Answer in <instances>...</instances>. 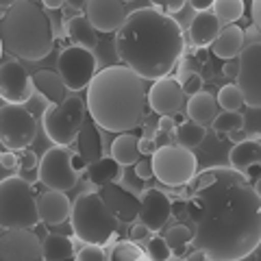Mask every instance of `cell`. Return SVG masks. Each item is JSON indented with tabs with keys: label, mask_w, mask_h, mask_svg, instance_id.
Masks as SVG:
<instances>
[{
	"label": "cell",
	"mask_w": 261,
	"mask_h": 261,
	"mask_svg": "<svg viewBox=\"0 0 261 261\" xmlns=\"http://www.w3.org/2000/svg\"><path fill=\"white\" fill-rule=\"evenodd\" d=\"M194 224L192 244L209 261H244L261 244V196L246 174L214 166L190 183V196L174 202V216Z\"/></svg>",
	"instance_id": "6da1fadb"
},
{
	"label": "cell",
	"mask_w": 261,
	"mask_h": 261,
	"mask_svg": "<svg viewBox=\"0 0 261 261\" xmlns=\"http://www.w3.org/2000/svg\"><path fill=\"white\" fill-rule=\"evenodd\" d=\"M116 53L122 63L144 81L168 79L185 57L183 29L172 15L154 7H142L128 13L116 33Z\"/></svg>",
	"instance_id": "7a4b0ae2"
},
{
	"label": "cell",
	"mask_w": 261,
	"mask_h": 261,
	"mask_svg": "<svg viewBox=\"0 0 261 261\" xmlns=\"http://www.w3.org/2000/svg\"><path fill=\"white\" fill-rule=\"evenodd\" d=\"M144 79L124 63L107 65L87 87V113L100 128L111 133H133L144 124L146 116Z\"/></svg>",
	"instance_id": "3957f363"
},
{
	"label": "cell",
	"mask_w": 261,
	"mask_h": 261,
	"mask_svg": "<svg viewBox=\"0 0 261 261\" xmlns=\"http://www.w3.org/2000/svg\"><path fill=\"white\" fill-rule=\"evenodd\" d=\"M55 37L50 15L33 0H15L3 13L0 44L3 53H9L15 59H46L55 48Z\"/></svg>",
	"instance_id": "277c9868"
},
{
	"label": "cell",
	"mask_w": 261,
	"mask_h": 261,
	"mask_svg": "<svg viewBox=\"0 0 261 261\" xmlns=\"http://www.w3.org/2000/svg\"><path fill=\"white\" fill-rule=\"evenodd\" d=\"M72 231L85 246H109L120 235L122 222L102 200L100 192H83L72 202Z\"/></svg>",
	"instance_id": "5b68a950"
},
{
	"label": "cell",
	"mask_w": 261,
	"mask_h": 261,
	"mask_svg": "<svg viewBox=\"0 0 261 261\" xmlns=\"http://www.w3.org/2000/svg\"><path fill=\"white\" fill-rule=\"evenodd\" d=\"M39 218L37 196L24 176H5L0 183V226L5 228H35Z\"/></svg>",
	"instance_id": "8992f818"
},
{
	"label": "cell",
	"mask_w": 261,
	"mask_h": 261,
	"mask_svg": "<svg viewBox=\"0 0 261 261\" xmlns=\"http://www.w3.org/2000/svg\"><path fill=\"white\" fill-rule=\"evenodd\" d=\"M87 120V102L81 100V96H68L61 105H48L42 116L44 133L55 146L74 144L79 133Z\"/></svg>",
	"instance_id": "52a82bcc"
},
{
	"label": "cell",
	"mask_w": 261,
	"mask_h": 261,
	"mask_svg": "<svg viewBox=\"0 0 261 261\" xmlns=\"http://www.w3.org/2000/svg\"><path fill=\"white\" fill-rule=\"evenodd\" d=\"M154 178L168 187H185L198 174V161L192 150L176 144L161 146L150 157Z\"/></svg>",
	"instance_id": "ba28073f"
},
{
	"label": "cell",
	"mask_w": 261,
	"mask_h": 261,
	"mask_svg": "<svg viewBox=\"0 0 261 261\" xmlns=\"http://www.w3.org/2000/svg\"><path fill=\"white\" fill-rule=\"evenodd\" d=\"M35 135L37 122L27 107L9 102L0 107V142L5 150H27L35 142Z\"/></svg>",
	"instance_id": "9c48e42d"
},
{
	"label": "cell",
	"mask_w": 261,
	"mask_h": 261,
	"mask_svg": "<svg viewBox=\"0 0 261 261\" xmlns=\"http://www.w3.org/2000/svg\"><path fill=\"white\" fill-rule=\"evenodd\" d=\"M37 178L48 190L70 192L79 183V172L74 168V152L65 146H53L39 159Z\"/></svg>",
	"instance_id": "30bf717a"
},
{
	"label": "cell",
	"mask_w": 261,
	"mask_h": 261,
	"mask_svg": "<svg viewBox=\"0 0 261 261\" xmlns=\"http://www.w3.org/2000/svg\"><path fill=\"white\" fill-rule=\"evenodd\" d=\"M57 70H59V76L63 79L68 92H76V94L87 89L94 76L98 74L94 53L79 46L63 48L59 59H57Z\"/></svg>",
	"instance_id": "8fae6325"
},
{
	"label": "cell",
	"mask_w": 261,
	"mask_h": 261,
	"mask_svg": "<svg viewBox=\"0 0 261 261\" xmlns=\"http://www.w3.org/2000/svg\"><path fill=\"white\" fill-rule=\"evenodd\" d=\"M0 261H44V242L31 228H5L0 233Z\"/></svg>",
	"instance_id": "7c38bea8"
},
{
	"label": "cell",
	"mask_w": 261,
	"mask_h": 261,
	"mask_svg": "<svg viewBox=\"0 0 261 261\" xmlns=\"http://www.w3.org/2000/svg\"><path fill=\"white\" fill-rule=\"evenodd\" d=\"M238 87L248 109H261V42H252L240 55Z\"/></svg>",
	"instance_id": "4fadbf2b"
},
{
	"label": "cell",
	"mask_w": 261,
	"mask_h": 261,
	"mask_svg": "<svg viewBox=\"0 0 261 261\" xmlns=\"http://www.w3.org/2000/svg\"><path fill=\"white\" fill-rule=\"evenodd\" d=\"M35 94L33 76L24 70V65L18 59H5L0 65V96L3 102L9 105H24Z\"/></svg>",
	"instance_id": "5bb4252c"
},
{
	"label": "cell",
	"mask_w": 261,
	"mask_h": 261,
	"mask_svg": "<svg viewBox=\"0 0 261 261\" xmlns=\"http://www.w3.org/2000/svg\"><path fill=\"white\" fill-rule=\"evenodd\" d=\"M142 209H140V224L148 226L150 233H159L166 222L174 216V202L170 200L166 192L157 190V187H146L140 196Z\"/></svg>",
	"instance_id": "9a60e30c"
},
{
	"label": "cell",
	"mask_w": 261,
	"mask_h": 261,
	"mask_svg": "<svg viewBox=\"0 0 261 261\" xmlns=\"http://www.w3.org/2000/svg\"><path fill=\"white\" fill-rule=\"evenodd\" d=\"M148 105L154 113L159 116H176L181 113L183 105H185V92H183V85L178 79H161V81H154L152 87L148 89Z\"/></svg>",
	"instance_id": "2e32d148"
},
{
	"label": "cell",
	"mask_w": 261,
	"mask_h": 261,
	"mask_svg": "<svg viewBox=\"0 0 261 261\" xmlns=\"http://www.w3.org/2000/svg\"><path fill=\"white\" fill-rule=\"evenodd\" d=\"M85 15L100 33H118L128 18L126 5L120 0H89L85 5Z\"/></svg>",
	"instance_id": "e0dca14e"
},
{
	"label": "cell",
	"mask_w": 261,
	"mask_h": 261,
	"mask_svg": "<svg viewBox=\"0 0 261 261\" xmlns=\"http://www.w3.org/2000/svg\"><path fill=\"white\" fill-rule=\"evenodd\" d=\"M102 200L107 202V207L113 211L120 222H133L140 218V209H142V200L140 196L128 192L124 185H107L102 187Z\"/></svg>",
	"instance_id": "ac0fdd59"
},
{
	"label": "cell",
	"mask_w": 261,
	"mask_h": 261,
	"mask_svg": "<svg viewBox=\"0 0 261 261\" xmlns=\"http://www.w3.org/2000/svg\"><path fill=\"white\" fill-rule=\"evenodd\" d=\"M39 218L46 224H61L68 218H72V202L65 196V192L46 190L37 196Z\"/></svg>",
	"instance_id": "d6986e66"
},
{
	"label": "cell",
	"mask_w": 261,
	"mask_h": 261,
	"mask_svg": "<svg viewBox=\"0 0 261 261\" xmlns=\"http://www.w3.org/2000/svg\"><path fill=\"white\" fill-rule=\"evenodd\" d=\"M222 22L218 20V15L214 11L205 13H196L190 22V39L196 48H207L214 46L218 35L222 33Z\"/></svg>",
	"instance_id": "ffe728a7"
},
{
	"label": "cell",
	"mask_w": 261,
	"mask_h": 261,
	"mask_svg": "<svg viewBox=\"0 0 261 261\" xmlns=\"http://www.w3.org/2000/svg\"><path fill=\"white\" fill-rule=\"evenodd\" d=\"M85 174H87V181L96 187H100V190L107 185H122V181H124V176H126L124 168L113 157H102L94 163H89Z\"/></svg>",
	"instance_id": "44dd1931"
},
{
	"label": "cell",
	"mask_w": 261,
	"mask_h": 261,
	"mask_svg": "<svg viewBox=\"0 0 261 261\" xmlns=\"http://www.w3.org/2000/svg\"><path fill=\"white\" fill-rule=\"evenodd\" d=\"M244 39H246V31L240 29L238 24H228L222 29V33L218 35V39L211 46V53L218 59L231 61L235 57H240L244 50Z\"/></svg>",
	"instance_id": "7402d4cb"
},
{
	"label": "cell",
	"mask_w": 261,
	"mask_h": 261,
	"mask_svg": "<svg viewBox=\"0 0 261 261\" xmlns=\"http://www.w3.org/2000/svg\"><path fill=\"white\" fill-rule=\"evenodd\" d=\"M33 83H35V92L46 98L50 105H61L65 98V92H68V87H65L63 79L59 76V72H53V70H39L33 74Z\"/></svg>",
	"instance_id": "603a6c76"
},
{
	"label": "cell",
	"mask_w": 261,
	"mask_h": 261,
	"mask_svg": "<svg viewBox=\"0 0 261 261\" xmlns=\"http://www.w3.org/2000/svg\"><path fill=\"white\" fill-rule=\"evenodd\" d=\"M228 161H231V168L242 174H246L250 168L261 166V142L248 140V137L238 142L228 152Z\"/></svg>",
	"instance_id": "cb8c5ba5"
},
{
	"label": "cell",
	"mask_w": 261,
	"mask_h": 261,
	"mask_svg": "<svg viewBox=\"0 0 261 261\" xmlns=\"http://www.w3.org/2000/svg\"><path fill=\"white\" fill-rule=\"evenodd\" d=\"M218 107L220 105H218L214 94L200 92V94H196L187 100V118H190L192 122H196V124H200V126L214 124L216 118L220 116Z\"/></svg>",
	"instance_id": "d4e9b609"
},
{
	"label": "cell",
	"mask_w": 261,
	"mask_h": 261,
	"mask_svg": "<svg viewBox=\"0 0 261 261\" xmlns=\"http://www.w3.org/2000/svg\"><path fill=\"white\" fill-rule=\"evenodd\" d=\"M98 128L100 126L89 118V120H85V124H83V128H81V133H79V140H76L79 154L87 163H94L98 159H102V135H100V130Z\"/></svg>",
	"instance_id": "484cf974"
},
{
	"label": "cell",
	"mask_w": 261,
	"mask_h": 261,
	"mask_svg": "<svg viewBox=\"0 0 261 261\" xmlns=\"http://www.w3.org/2000/svg\"><path fill=\"white\" fill-rule=\"evenodd\" d=\"M109 157H113L122 168L140 163V133H122L111 142Z\"/></svg>",
	"instance_id": "4316f807"
},
{
	"label": "cell",
	"mask_w": 261,
	"mask_h": 261,
	"mask_svg": "<svg viewBox=\"0 0 261 261\" xmlns=\"http://www.w3.org/2000/svg\"><path fill=\"white\" fill-rule=\"evenodd\" d=\"M65 35L70 37L72 46H79V48H85V50H94L96 44H98V35H96V29L92 27V22L87 20V15H72L68 27H65Z\"/></svg>",
	"instance_id": "83f0119b"
},
{
	"label": "cell",
	"mask_w": 261,
	"mask_h": 261,
	"mask_svg": "<svg viewBox=\"0 0 261 261\" xmlns=\"http://www.w3.org/2000/svg\"><path fill=\"white\" fill-rule=\"evenodd\" d=\"M76 246L68 235L48 233L44 238V261H74Z\"/></svg>",
	"instance_id": "f1b7e54d"
},
{
	"label": "cell",
	"mask_w": 261,
	"mask_h": 261,
	"mask_svg": "<svg viewBox=\"0 0 261 261\" xmlns=\"http://www.w3.org/2000/svg\"><path fill=\"white\" fill-rule=\"evenodd\" d=\"M205 135H207L205 126H200V124H196V122L190 120V122H183V124L176 126L174 142H176V146H183V148L192 150V148H196V146L202 144Z\"/></svg>",
	"instance_id": "f546056e"
},
{
	"label": "cell",
	"mask_w": 261,
	"mask_h": 261,
	"mask_svg": "<svg viewBox=\"0 0 261 261\" xmlns=\"http://www.w3.org/2000/svg\"><path fill=\"white\" fill-rule=\"evenodd\" d=\"M163 238H166L168 246L172 248L174 257H183L187 252V244H192L194 240V228H190L187 224H174L168 228Z\"/></svg>",
	"instance_id": "4dcf8cb0"
},
{
	"label": "cell",
	"mask_w": 261,
	"mask_h": 261,
	"mask_svg": "<svg viewBox=\"0 0 261 261\" xmlns=\"http://www.w3.org/2000/svg\"><path fill=\"white\" fill-rule=\"evenodd\" d=\"M244 11H246V5L242 0H216L214 3V13L224 27L235 24L240 18H244Z\"/></svg>",
	"instance_id": "1f68e13d"
},
{
	"label": "cell",
	"mask_w": 261,
	"mask_h": 261,
	"mask_svg": "<svg viewBox=\"0 0 261 261\" xmlns=\"http://www.w3.org/2000/svg\"><path fill=\"white\" fill-rule=\"evenodd\" d=\"M218 105L224 111H240L242 105H246V100H244V94H242V89L238 85L228 83L224 87H220V92H218Z\"/></svg>",
	"instance_id": "d6a6232c"
},
{
	"label": "cell",
	"mask_w": 261,
	"mask_h": 261,
	"mask_svg": "<svg viewBox=\"0 0 261 261\" xmlns=\"http://www.w3.org/2000/svg\"><path fill=\"white\" fill-rule=\"evenodd\" d=\"M142 248L133 240H120L113 244L109 252V261H142Z\"/></svg>",
	"instance_id": "836d02e7"
},
{
	"label": "cell",
	"mask_w": 261,
	"mask_h": 261,
	"mask_svg": "<svg viewBox=\"0 0 261 261\" xmlns=\"http://www.w3.org/2000/svg\"><path fill=\"white\" fill-rule=\"evenodd\" d=\"M211 126H214L216 133L231 135L235 130H244V116L240 111H222Z\"/></svg>",
	"instance_id": "e575fe53"
},
{
	"label": "cell",
	"mask_w": 261,
	"mask_h": 261,
	"mask_svg": "<svg viewBox=\"0 0 261 261\" xmlns=\"http://www.w3.org/2000/svg\"><path fill=\"white\" fill-rule=\"evenodd\" d=\"M146 255H148L150 261H170L172 257V248L168 246L166 238H159V235H154L146 242Z\"/></svg>",
	"instance_id": "d590c367"
},
{
	"label": "cell",
	"mask_w": 261,
	"mask_h": 261,
	"mask_svg": "<svg viewBox=\"0 0 261 261\" xmlns=\"http://www.w3.org/2000/svg\"><path fill=\"white\" fill-rule=\"evenodd\" d=\"M244 130L248 140L261 137V109H248V113L244 116Z\"/></svg>",
	"instance_id": "8d00e7d4"
},
{
	"label": "cell",
	"mask_w": 261,
	"mask_h": 261,
	"mask_svg": "<svg viewBox=\"0 0 261 261\" xmlns=\"http://www.w3.org/2000/svg\"><path fill=\"white\" fill-rule=\"evenodd\" d=\"M74 261H109V255L102 246H83L76 252Z\"/></svg>",
	"instance_id": "74e56055"
},
{
	"label": "cell",
	"mask_w": 261,
	"mask_h": 261,
	"mask_svg": "<svg viewBox=\"0 0 261 261\" xmlns=\"http://www.w3.org/2000/svg\"><path fill=\"white\" fill-rule=\"evenodd\" d=\"M181 85H183V92L185 96H196V94H200L202 92V85H205V81H202V76L198 74V72H194V74H190L187 79L181 81Z\"/></svg>",
	"instance_id": "f35d334b"
},
{
	"label": "cell",
	"mask_w": 261,
	"mask_h": 261,
	"mask_svg": "<svg viewBox=\"0 0 261 261\" xmlns=\"http://www.w3.org/2000/svg\"><path fill=\"white\" fill-rule=\"evenodd\" d=\"M0 163H3V172H11V170H20V157L13 150H3L0 154Z\"/></svg>",
	"instance_id": "ab89813d"
},
{
	"label": "cell",
	"mask_w": 261,
	"mask_h": 261,
	"mask_svg": "<svg viewBox=\"0 0 261 261\" xmlns=\"http://www.w3.org/2000/svg\"><path fill=\"white\" fill-rule=\"evenodd\" d=\"M33 168H39V161H37V154L33 152V150H24L20 154V174L27 176L29 170Z\"/></svg>",
	"instance_id": "60d3db41"
},
{
	"label": "cell",
	"mask_w": 261,
	"mask_h": 261,
	"mask_svg": "<svg viewBox=\"0 0 261 261\" xmlns=\"http://www.w3.org/2000/svg\"><path fill=\"white\" fill-rule=\"evenodd\" d=\"M185 0H176V3H152L150 7H154V9H159L161 13H166V15H174L178 11H183L185 9Z\"/></svg>",
	"instance_id": "b9f144b4"
},
{
	"label": "cell",
	"mask_w": 261,
	"mask_h": 261,
	"mask_svg": "<svg viewBox=\"0 0 261 261\" xmlns=\"http://www.w3.org/2000/svg\"><path fill=\"white\" fill-rule=\"evenodd\" d=\"M161 148V146L157 144V140L154 137H140V152H142V157H152L154 152H157Z\"/></svg>",
	"instance_id": "7bdbcfd3"
},
{
	"label": "cell",
	"mask_w": 261,
	"mask_h": 261,
	"mask_svg": "<svg viewBox=\"0 0 261 261\" xmlns=\"http://www.w3.org/2000/svg\"><path fill=\"white\" fill-rule=\"evenodd\" d=\"M135 174L142 178V181H150V178H154V170H152V161L150 159H144L135 166Z\"/></svg>",
	"instance_id": "ee69618b"
},
{
	"label": "cell",
	"mask_w": 261,
	"mask_h": 261,
	"mask_svg": "<svg viewBox=\"0 0 261 261\" xmlns=\"http://www.w3.org/2000/svg\"><path fill=\"white\" fill-rule=\"evenodd\" d=\"M148 226H144V224H135V226H130V231H128V240H133V242H142V240H150L148 238Z\"/></svg>",
	"instance_id": "f6af8a7d"
},
{
	"label": "cell",
	"mask_w": 261,
	"mask_h": 261,
	"mask_svg": "<svg viewBox=\"0 0 261 261\" xmlns=\"http://www.w3.org/2000/svg\"><path fill=\"white\" fill-rule=\"evenodd\" d=\"M157 130H159V133H166V135H174V130H176V122H174V118H170V116L159 118Z\"/></svg>",
	"instance_id": "bcb514c9"
},
{
	"label": "cell",
	"mask_w": 261,
	"mask_h": 261,
	"mask_svg": "<svg viewBox=\"0 0 261 261\" xmlns=\"http://www.w3.org/2000/svg\"><path fill=\"white\" fill-rule=\"evenodd\" d=\"M190 74H194V59H190V57H183V61L178 63V79H187Z\"/></svg>",
	"instance_id": "7dc6e473"
},
{
	"label": "cell",
	"mask_w": 261,
	"mask_h": 261,
	"mask_svg": "<svg viewBox=\"0 0 261 261\" xmlns=\"http://www.w3.org/2000/svg\"><path fill=\"white\" fill-rule=\"evenodd\" d=\"M250 18H252V24L257 27V31L261 33V0H252L250 3Z\"/></svg>",
	"instance_id": "c3c4849f"
},
{
	"label": "cell",
	"mask_w": 261,
	"mask_h": 261,
	"mask_svg": "<svg viewBox=\"0 0 261 261\" xmlns=\"http://www.w3.org/2000/svg\"><path fill=\"white\" fill-rule=\"evenodd\" d=\"M222 72H224V76H228V79H238V72H240V61H235V59L226 61V63H224V68H222Z\"/></svg>",
	"instance_id": "681fc988"
},
{
	"label": "cell",
	"mask_w": 261,
	"mask_h": 261,
	"mask_svg": "<svg viewBox=\"0 0 261 261\" xmlns=\"http://www.w3.org/2000/svg\"><path fill=\"white\" fill-rule=\"evenodd\" d=\"M192 7L198 13H205V11H214V3H209V0H192Z\"/></svg>",
	"instance_id": "f907efd6"
},
{
	"label": "cell",
	"mask_w": 261,
	"mask_h": 261,
	"mask_svg": "<svg viewBox=\"0 0 261 261\" xmlns=\"http://www.w3.org/2000/svg\"><path fill=\"white\" fill-rule=\"evenodd\" d=\"M44 9H50V11L65 9V0H44Z\"/></svg>",
	"instance_id": "816d5d0a"
},
{
	"label": "cell",
	"mask_w": 261,
	"mask_h": 261,
	"mask_svg": "<svg viewBox=\"0 0 261 261\" xmlns=\"http://www.w3.org/2000/svg\"><path fill=\"white\" fill-rule=\"evenodd\" d=\"M187 261H209V257H207L205 250H198V248H196L194 252H190V255H187Z\"/></svg>",
	"instance_id": "f5cc1de1"
},
{
	"label": "cell",
	"mask_w": 261,
	"mask_h": 261,
	"mask_svg": "<svg viewBox=\"0 0 261 261\" xmlns=\"http://www.w3.org/2000/svg\"><path fill=\"white\" fill-rule=\"evenodd\" d=\"M65 7H68V9H74V11H79V13H81V9H83V5L76 3V0H68V3H65Z\"/></svg>",
	"instance_id": "db71d44e"
},
{
	"label": "cell",
	"mask_w": 261,
	"mask_h": 261,
	"mask_svg": "<svg viewBox=\"0 0 261 261\" xmlns=\"http://www.w3.org/2000/svg\"><path fill=\"white\" fill-rule=\"evenodd\" d=\"M255 192H257V194L261 196V176L257 178V183H255Z\"/></svg>",
	"instance_id": "11a10c76"
}]
</instances>
